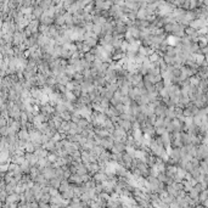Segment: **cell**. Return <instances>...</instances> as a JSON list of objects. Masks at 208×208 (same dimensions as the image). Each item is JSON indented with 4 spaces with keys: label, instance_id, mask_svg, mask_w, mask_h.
Instances as JSON below:
<instances>
[{
    "label": "cell",
    "instance_id": "1",
    "mask_svg": "<svg viewBox=\"0 0 208 208\" xmlns=\"http://www.w3.org/2000/svg\"><path fill=\"white\" fill-rule=\"evenodd\" d=\"M119 127L123 129V130H129L132 127H133V123L128 119H119Z\"/></svg>",
    "mask_w": 208,
    "mask_h": 208
},
{
    "label": "cell",
    "instance_id": "2",
    "mask_svg": "<svg viewBox=\"0 0 208 208\" xmlns=\"http://www.w3.org/2000/svg\"><path fill=\"white\" fill-rule=\"evenodd\" d=\"M61 183H62V180H61V179H59V178H54V179H51V180H50V187L59 190V189H60V186H61Z\"/></svg>",
    "mask_w": 208,
    "mask_h": 208
}]
</instances>
